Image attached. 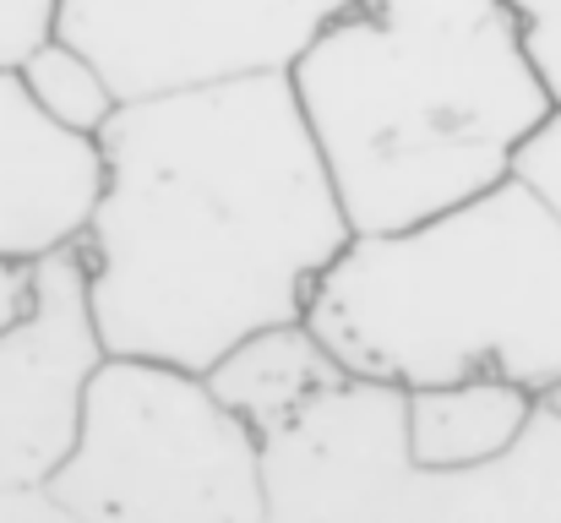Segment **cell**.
Instances as JSON below:
<instances>
[{
  "mask_svg": "<svg viewBox=\"0 0 561 523\" xmlns=\"http://www.w3.org/2000/svg\"><path fill=\"white\" fill-rule=\"evenodd\" d=\"M99 148L104 196L77 257L115 360L207 376L251 333L306 322L355 224L289 77L121 104Z\"/></svg>",
  "mask_w": 561,
  "mask_h": 523,
  "instance_id": "1",
  "label": "cell"
},
{
  "mask_svg": "<svg viewBox=\"0 0 561 523\" xmlns=\"http://www.w3.org/2000/svg\"><path fill=\"white\" fill-rule=\"evenodd\" d=\"M289 88L355 229H403L502 185L557 115L507 0H355Z\"/></svg>",
  "mask_w": 561,
  "mask_h": 523,
  "instance_id": "2",
  "label": "cell"
},
{
  "mask_svg": "<svg viewBox=\"0 0 561 523\" xmlns=\"http://www.w3.org/2000/svg\"><path fill=\"white\" fill-rule=\"evenodd\" d=\"M306 328L355 382L398 393L502 376L561 387V213L524 180L403 229H355L311 289Z\"/></svg>",
  "mask_w": 561,
  "mask_h": 523,
  "instance_id": "3",
  "label": "cell"
},
{
  "mask_svg": "<svg viewBox=\"0 0 561 523\" xmlns=\"http://www.w3.org/2000/svg\"><path fill=\"white\" fill-rule=\"evenodd\" d=\"M267 523H561V387L513 453L480 469H420L403 393L344 382L262 442Z\"/></svg>",
  "mask_w": 561,
  "mask_h": 523,
  "instance_id": "4",
  "label": "cell"
},
{
  "mask_svg": "<svg viewBox=\"0 0 561 523\" xmlns=\"http://www.w3.org/2000/svg\"><path fill=\"white\" fill-rule=\"evenodd\" d=\"M77 523H267L262 436L207 376L153 360H104L77 453L49 480Z\"/></svg>",
  "mask_w": 561,
  "mask_h": 523,
  "instance_id": "5",
  "label": "cell"
},
{
  "mask_svg": "<svg viewBox=\"0 0 561 523\" xmlns=\"http://www.w3.org/2000/svg\"><path fill=\"white\" fill-rule=\"evenodd\" d=\"M355 0H60L55 38L77 44L121 104L218 82L289 77Z\"/></svg>",
  "mask_w": 561,
  "mask_h": 523,
  "instance_id": "6",
  "label": "cell"
},
{
  "mask_svg": "<svg viewBox=\"0 0 561 523\" xmlns=\"http://www.w3.org/2000/svg\"><path fill=\"white\" fill-rule=\"evenodd\" d=\"M104 360L82 257L27 268V300L0 328V491H38L66 469Z\"/></svg>",
  "mask_w": 561,
  "mask_h": 523,
  "instance_id": "7",
  "label": "cell"
},
{
  "mask_svg": "<svg viewBox=\"0 0 561 523\" xmlns=\"http://www.w3.org/2000/svg\"><path fill=\"white\" fill-rule=\"evenodd\" d=\"M104 196L99 137L66 132L38 110L22 71H0V262L38 268L82 251Z\"/></svg>",
  "mask_w": 561,
  "mask_h": 523,
  "instance_id": "8",
  "label": "cell"
},
{
  "mask_svg": "<svg viewBox=\"0 0 561 523\" xmlns=\"http://www.w3.org/2000/svg\"><path fill=\"white\" fill-rule=\"evenodd\" d=\"M344 382H350L344 365L322 349V339L306 322H284V328L251 333L245 344H234L207 371L213 398L240 425H251L262 442L289 431L306 409H317Z\"/></svg>",
  "mask_w": 561,
  "mask_h": 523,
  "instance_id": "9",
  "label": "cell"
},
{
  "mask_svg": "<svg viewBox=\"0 0 561 523\" xmlns=\"http://www.w3.org/2000/svg\"><path fill=\"white\" fill-rule=\"evenodd\" d=\"M540 398L502 376L403 393V442L420 469H480L518 447Z\"/></svg>",
  "mask_w": 561,
  "mask_h": 523,
  "instance_id": "10",
  "label": "cell"
},
{
  "mask_svg": "<svg viewBox=\"0 0 561 523\" xmlns=\"http://www.w3.org/2000/svg\"><path fill=\"white\" fill-rule=\"evenodd\" d=\"M22 82L27 93L38 99V110L49 121H60L66 132H82V137H104V126L115 121L121 110V93L110 88V77L66 38H49L38 44L22 66Z\"/></svg>",
  "mask_w": 561,
  "mask_h": 523,
  "instance_id": "11",
  "label": "cell"
},
{
  "mask_svg": "<svg viewBox=\"0 0 561 523\" xmlns=\"http://www.w3.org/2000/svg\"><path fill=\"white\" fill-rule=\"evenodd\" d=\"M507 11L518 16L524 49H529L540 82L551 88V104L561 110V0H507Z\"/></svg>",
  "mask_w": 561,
  "mask_h": 523,
  "instance_id": "12",
  "label": "cell"
},
{
  "mask_svg": "<svg viewBox=\"0 0 561 523\" xmlns=\"http://www.w3.org/2000/svg\"><path fill=\"white\" fill-rule=\"evenodd\" d=\"M60 0H0V71H16L38 44L55 38Z\"/></svg>",
  "mask_w": 561,
  "mask_h": 523,
  "instance_id": "13",
  "label": "cell"
},
{
  "mask_svg": "<svg viewBox=\"0 0 561 523\" xmlns=\"http://www.w3.org/2000/svg\"><path fill=\"white\" fill-rule=\"evenodd\" d=\"M513 174H524V180L561 213V110L535 132V143L518 154V170Z\"/></svg>",
  "mask_w": 561,
  "mask_h": 523,
  "instance_id": "14",
  "label": "cell"
},
{
  "mask_svg": "<svg viewBox=\"0 0 561 523\" xmlns=\"http://www.w3.org/2000/svg\"><path fill=\"white\" fill-rule=\"evenodd\" d=\"M0 523H77V513L49 491H0Z\"/></svg>",
  "mask_w": 561,
  "mask_h": 523,
  "instance_id": "15",
  "label": "cell"
},
{
  "mask_svg": "<svg viewBox=\"0 0 561 523\" xmlns=\"http://www.w3.org/2000/svg\"><path fill=\"white\" fill-rule=\"evenodd\" d=\"M22 300H27V268H5L0 262V328L22 311Z\"/></svg>",
  "mask_w": 561,
  "mask_h": 523,
  "instance_id": "16",
  "label": "cell"
}]
</instances>
